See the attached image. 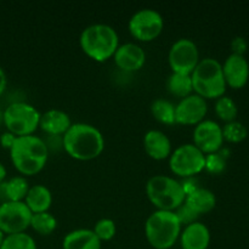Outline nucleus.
<instances>
[{"instance_id":"1","label":"nucleus","mask_w":249,"mask_h":249,"mask_svg":"<svg viewBox=\"0 0 249 249\" xmlns=\"http://www.w3.org/2000/svg\"><path fill=\"white\" fill-rule=\"evenodd\" d=\"M105 148V139L96 126L88 123H72L63 134V150L79 160H94Z\"/></svg>"},{"instance_id":"2","label":"nucleus","mask_w":249,"mask_h":249,"mask_svg":"<svg viewBox=\"0 0 249 249\" xmlns=\"http://www.w3.org/2000/svg\"><path fill=\"white\" fill-rule=\"evenodd\" d=\"M12 164L23 175H33L45 167L49 150L44 139L34 134L17 136L10 148Z\"/></svg>"},{"instance_id":"3","label":"nucleus","mask_w":249,"mask_h":249,"mask_svg":"<svg viewBox=\"0 0 249 249\" xmlns=\"http://www.w3.org/2000/svg\"><path fill=\"white\" fill-rule=\"evenodd\" d=\"M79 43L89 57L102 62L114 55L119 46V36L109 24L92 23L83 29Z\"/></svg>"},{"instance_id":"4","label":"nucleus","mask_w":249,"mask_h":249,"mask_svg":"<svg viewBox=\"0 0 249 249\" xmlns=\"http://www.w3.org/2000/svg\"><path fill=\"white\" fill-rule=\"evenodd\" d=\"M181 228L175 212L157 209L146 220L145 235L153 248L170 249L179 238Z\"/></svg>"},{"instance_id":"5","label":"nucleus","mask_w":249,"mask_h":249,"mask_svg":"<svg viewBox=\"0 0 249 249\" xmlns=\"http://www.w3.org/2000/svg\"><path fill=\"white\" fill-rule=\"evenodd\" d=\"M191 79L195 94L204 99H219L225 94L223 65L216 58L204 57L199 60L192 71Z\"/></svg>"},{"instance_id":"6","label":"nucleus","mask_w":249,"mask_h":249,"mask_svg":"<svg viewBox=\"0 0 249 249\" xmlns=\"http://www.w3.org/2000/svg\"><path fill=\"white\" fill-rule=\"evenodd\" d=\"M148 198L160 211H173L181 206L185 201V190L182 184L168 175H153L146 184Z\"/></svg>"},{"instance_id":"7","label":"nucleus","mask_w":249,"mask_h":249,"mask_svg":"<svg viewBox=\"0 0 249 249\" xmlns=\"http://www.w3.org/2000/svg\"><path fill=\"white\" fill-rule=\"evenodd\" d=\"M39 121L40 112L28 102H12L4 109V125L16 136L33 134L39 126Z\"/></svg>"},{"instance_id":"8","label":"nucleus","mask_w":249,"mask_h":249,"mask_svg":"<svg viewBox=\"0 0 249 249\" xmlns=\"http://www.w3.org/2000/svg\"><path fill=\"white\" fill-rule=\"evenodd\" d=\"M206 155L194 143L180 145L170 153L169 167L174 174L190 178L204 169Z\"/></svg>"},{"instance_id":"9","label":"nucleus","mask_w":249,"mask_h":249,"mask_svg":"<svg viewBox=\"0 0 249 249\" xmlns=\"http://www.w3.org/2000/svg\"><path fill=\"white\" fill-rule=\"evenodd\" d=\"M128 27L131 36L136 39L141 41H150L162 33L164 18L157 10L143 7L134 12L129 19Z\"/></svg>"},{"instance_id":"10","label":"nucleus","mask_w":249,"mask_h":249,"mask_svg":"<svg viewBox=\"0 0 249 249\" xmlns=\"http://www.w3.org/2000/svg\"><path fill=\"white\" fill-rule=\"evenodd\" d=\"M31 209L24 201H6L0 203V230L5 235L26 232L31 226Z\"/></svg>"},{"instance_id":"11","label":"nucleus","mask_w":249,"mask_h":249,"mask_svg":"<svg viewBox=\"0 0 249 249\" xmlns=\"http://www.w3.org/2000/svg\"><path fill=\"white\" fill-rule=\"evenodd\" d=\"M168 62L173 72L191 74L199 62V51L196 43L189 38H179L170 46Z\"/></svg>"},{"instance_id":"12","label":"nucleus","mask_w":249,"mask_h":249,"mask_svg":"<svg viewBox=\"0 0 249 249\" xmlns=\"http://www.w3.org/2000/svg\"><path fill=\"white\" fill-rule=\"evenodd\" d=\"M194 145L204 155L218 152L223 146L224 138L221 126L212 119H203L194 129Z\"/></svg>"},{"instance_id":"13","label":"nucleus","mask_w":249,"mask_h":249,"mask_svg":"<svg viewBox=\"0 0 249 249\" xmlns=\"http://www.w3.org/2000/svg\"><path fill=\"white\" fill-rule=\"evenodd\" d=\"M207 111L208 105L206 99L192 92L186 97H182L179 104L175 105V123L196 125L203 121Z\"/></svg>"},{"instance_id":"14","label":"nucleus","mask_w":249,"mask_h":249,"mask_svg":"<svg viewBox=\"0 0 249 249\" xmlns=\"http://www.w3.org/2000/svg\"><path fill=\"white\" fill-rule=\"evenodd\" d=\"M223 73L226 85L233 89H241L249 79V63L243 55L231 53L223 65Z\"/></svg>"},{"instance_id":"15","label":"nucleus","mask_w":249,"mask_h":249,"mask_svg":"<svg viewBox=\"0 0 249 249\" xmlns=\"http://www.w3.org/2000/svg\"><path fill=\"white\" fill-rule=\"evenodd\" d=\"M113 57L114 62L121 70L125 72H134L145 65L146 53L139 44L130 41L119 45Z\"/></svg>"},{"instance_id":"16","label":"nucleus","mask_w":249,"mask_h":249,"mask_svg":"<svg viewBox=\"0 0 249 249\" xmlns=\"http://www.w3.org/2000/svg\"><path fill=\"white\" fill-rule=\"evenodd\" d=\"M179 238L181 249H207L211 243V231L206 224L196 221L185 226Z\"/></svg>"},{"instance_id":"17","label":"nucleus","mask_w":249,"mask_h":249,"mask_svg":"<svg viewBox=\"0 0 249 249\" xmlns=\"http://www.w3.org/2000/svg\"><path fill=\"white\" fill-rule=\"evenodd\" d=\"M143 147L153 160H165L172 153V141L162 130L151 129L143 136Z\"/></svg>"},{"instance_id":"18","label":"nucleus","mask_w":249,"mask_h":249,"mask_svg":"<svg viewBox=\"0 0 249 249\" xmlns=\"http://www.w3.org/2000/svg\"><path fill=\"white\" fill-rule=\"evenodd\" d=\"M72 125L70 114L62 109L51 108L40 113L39 126L48 135H63Z\"/></svg>"},{"instance_id":"19","label":"nucleus","mask_w":249,"mask_h":249,"mask_svg":"<svg viewBox=\"0 0 249 249\" xmlns=\"http://www.w3.org/2000/svg\"><path fill=\"white\" fill-rule=\"evenodd\" d=\"M62 249H101V241L90 229H75L63 237Z\"/></svg>"},{"instance_id":"20","label":"nucleus","mask_w":249,"mask_h":249,"mask_svg":"<svg viewBox=\"0 0 249 249\" xmlns=\"http://www.w3.org/2000/svg\"><path fill=\"white\" fill-rule=\"evenodd\" d=\"M185 203L194 209L197 214H206L213 211L216 204V197L213 191L206 187H196L192 191L187 192L185 197Z\"/></svg>"},{"instance_id":"21","label":"nucleus","mask_w":249,"mask_h":249,"mask_svg":"<svg viewBox=\"0 0 249 249\" xmlns=\"http://www.w3.org/2000/svg\"><path fill=\"white\" fill-rule=\"evenodd\" d=\"M24 203L31 209L32 213L48 212L51 203H53V195L45 185H33V186L29 187L28 192H27Z\"/></svg>"},{"instance_id":"22","label":"nucleus","mask_w":249,"mask_h":249,"mask_svg":"<svg viewBox=\"0 0 249 249\" xmlns=\"http://www.w3.org/2000/svg\"><path fill=\"white\" fill-rule=\"evenodd\" d=\"M167 89L170 94L181 99L192 94L194 88H192L191 74L172 72L167 79Z\"/></svg>"},{"instance_id":"23","label":"nucleus","mask_w":249,"mask_h":249,"mask_svg":"<svg viewBox=\"0 0 249 249\" xmlns=\"http://www.w3.org/2000/svg\"><path fill=\"white\" fill-rule=\"evenodd\" d=\"M28 180L24 177H14L4 181V190L6 201H24L29 190Z\"/></svg>"},{"instance_id":"24","label":"nucleus","mask_w":249,"mask_h":249,"mask_svg":"<svg viewBox=\"0 0 249 249\" xmlns=\"http://www.w3.org/2000/svg\"><path fill=\"white\" fill-rule=\"evenodd\" d=\"M151 112L153 117L160 123H175V105H173L169 100L163 99V97L153 100L151 104Z\"/></svg>"},{"instance_id":"25","label":"nucleus","mask_w":249,"mask_h":249,"mask_svg":"<svg viewBox=\"0 0 249 249\" xmlns=\"http://www.w3.org/2000/svg\"><path fill=\"white\" fill-rule=\"evenodd\" d=\"M31 226L40 235H50L57 226V219L50 212L33 213L31 219Z\"/></svg>"},{"instance_id":"26","label":"nucleus","mask_w":249,"mask_h":249,"mask_svg":"<svg viewBox=\"0 0 249 249\" xmlns=\"http://www.w3.org/2000/svg\"><path fill=\"white\" fill-rule=\"evenodd\" d=\"M0 249H38L34 238L27 232L11 233L5 236Z\"/></svg>"},{"instance_id":"27","label":"nucleus","mask_w":249,"mask_h":249,"mask_svg":"<svg viewBox=\"0 0 249 249\" xmlns=\"http://www.w3.org/2000/svg\"><path fill=\"white\" fill-rule=\"evenodd\" d=\"M215 112L219 118L229 123V122L235 121L236 116H237V105H236V102L231 97L223 95V96H220L216 100Z\"/></svg>"},{"instance_id":"28","label":"nucleus","mask_w":249,"mask_h":249,"mask_svg":"<svg viewBox=\"0 0 249 249\" xmlns=\"http://www.w3.org/2000/svg\"><path fill=\"white\" fill-rule=\"evenodd\" d=\"M221 130H223L224 140L233 143L241 142V141L245 140L248 135V130L247 128H246L245 124H242L241 122L237 121H232L226 123L225 125L221 128Z\"/></svg>"},{"instance_id":"29","label":"nucleus","mask_w":249,"mask_h":249,"mask_svg":"<svg viewBox=\"0 0 249 249\" xmlns=\"http://www.w3.org/2000/svg\"><path fill=\"white\" fill-rule=\"evenodd\" d=\"M116 223L112 219L102 218L99 221H96L92 231H94L95 235L102 242V241L112 240L114 237V235H116Z\"/></svg>"},{"instance_id":"30","label":"nucleus","mask_w":249,"mask_h":249,"mask_svg":"<svg viewBox=\"0 0 249 249\" xmlns=\"http://www.w3.org/2000/svg\"><path fill=\"white\" fill-rule=\"evenodd\" d=\"M226 168V158L220 152H213L206 155V164L204 169L213 174H219Z\"/></svg>"},{"instance_id":"31","label":"nucleus","mask_w":249,"mask_h":249,"mask_svg":"<svg viewBox=\"0 0 249 249\" xmlns=\"http://www.w3.org/2000/svg\"><path fill=\"white\" fill-rule=\"evenodd\" d=\"M174 212H175V214H177L178 219H179V221L181 225L186 226V225H190V224L198 221L197 219H198L199 214H197L194 209L190 208V207L187 206L185 202L181 204V206L178 207Z\"/></svg>"},{"instance_id":"32","label":"nucleus","mask_w":249,"mask_h":249,"mask_svg":"<svg viewBox=\"0 0 249 249\" xmlns=\"http://www.w3.org/2000/svg\"><path fill=\"white\" fill-rule=\"evenodd\" d=\"M48 147L49 152L50 151H60L63 148V135H48L44 139Z\"/></svg>"},{"instance_id":"33","label":"nucleus","mask_w":249,"mask_h":249,"mask_svg":"<svg viewBox=\"0 0 249 249\" xmlns=\"http://www.w3.org/2000/svg\"><path fill=\"white\" fill-rule=\"evenodd\" d=\"M231 46H232V49H233V53L243 55V53H245V51L247 50L248 44H247V41H246L245 38H242V36H237V38H235L232 40Z\"/></svg>"},{"instance_id":"34","label":"nucleus","mask_w":249,"mask_h":249,"mask_svg":"<svg viewBox=\"0 0 249 249\" xmlns=\"http://www.w3.org/2000/svg\"><path fill=\"white\" fill-rule=\"evenodd\" d=\"M17 136L15 134L10 133V131H4V133L0 135V146H2L4 148H11V146L14 145L15 140H16Z\"/></svg>"},{"instance_id":"35","label":"nucleus","mask_w":249,"mask_h":249,"mask_svg":"<svg viewBox=\"0 0 249 249\" xmlns=\"http://www.w3.org/2000/svg\"><path fill=\"white\" fill-rule=\"evenodd\" d=\"M6 85H7L6 74H5L4 68L0 66V95H2V92L5 91V89H6Z\"/></svg>"},{"instance_id":"36","label":"nucleus","mask_w":249,"mask_h":249,"mask_svg":"<svg viewBox=\"0 0 249 249\" xmlns=\"http://www.w3.org/2000/svg\"><path fill=\"white\" fill-rule=\"evenodd\" d=\"M5 178H6V168H5L2 163H0V184L4 182Z\"/></svg>"},{"instance_id":"37","label":"nucleus","mask_w":249,"mask_h":249,"mask_svg":"<svg viewBox=\"0 0 249 249\" xmlns=\"http://www.w3.org/2000/svg\"><path fill=\"white\" fill-rule=\"evenodd\" d=\"M4 124V109L0 108V125Z\"/></svg>"},{"instance_id":"38","label":"nucleus","mask_w":249,"mask_h":249,"mask_svg":"<svg viewBox=\"0 0 249 249\" xmlns=\"http://www.w3.org/2000/svg\"><path fill=\"white\" fill-rule=\"evenodd\" d=\"M5 236H6V235H5V233L2 232L1 230H0V246H1L2 241H4V238H5Z\"/></svg>"}]
</instances>
